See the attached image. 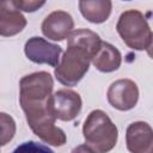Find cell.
Wrapping results in <instances>:
<instances>
[{
    "mask_svg": "<svg viewBox=\"0 0 153 153\" xmlns=\"http://www.w3.org/2000/svg\"><path fill=\"white\" fill-rule=\"evenodd\" d=\"M54 80L48 72H35L19 81V104L32 133L50 146H63L65 131L55 126L56 117L51 110Z\"/></svg>",
    "mask_w": 153,
    "mask_h": 153,
    "instance_id": "obj_1",
    "label": "cell"
},
{
    "mask_svg": "<svg viewBox=\"0 0 153 153\" xmlns=\"http://www.w3.org/2000/svg\"><path fill=\"white\" fill-rule=\"evenodd\" d=\"M67 49L54 75L63 86H75L88 72L91 59L100 47L102 39L98 33L88 29H76L67 37Z\"/></svg>",
    "mask_w": 153,
    "mask_h": 153,
    "instance_id": "obj_2",
    "label": "cell"
},
{
    "mask_svg": "<svg viewBox=\"0 0 153 153\" xmlns=\"http://www.w3.org/2000/svg\"><path fill=\"white\" fill-rule=\"evenodd\" d=\"M85 146L96 153L111 151L118 139V129L111 118L100 109L92 110L82 126Z\"/></svg>",
    "mask_w": 153,
    "mask_h": 153,
    "instance_id": "obj_3",
    "label": "cell"
},
{
    "mask_svg": "<svg viewBox=\"0 0 153 153\" xmlns=\"http://www.w3.org/2000/svg\"><path fill=\"white\" fill-rule=\"evenodd\" d=\"M116 30L124 44L133 50H149L152 47V30L142 12L137 10L121 13Z\"/></svg>",
    "mask_w": 153,
    "mask_h": 153,
    "instance_id": "obj_4",
    "label": "cell"
},
{
    "mask_svg": "<svg viewBox=\"0 0 153 153\" xmlns=\"http://www.w3.org/2000/svg\"><path fill=\"white\" fill-rule=\"evenodd\" d=\"M106 98L112 108L120 111H128L137 104L139 87L130 79H118L109 86Z\"/></svg>",
    "mask_w": 153,
    "mask_h": 153,
    "instance_id": "obj_5",
    "label": "cell"
},
{
    "mask_svg": "<svg viewBox=\"0 0 153 153\" xmlns=\"http://www.w3.org/2000/svg\"><path fill=\"white\" fill-rule=\"evenodd\" d=\"M24 53L26 57L33 63H44L50 67H56L60 62L62 48L57 44L48 42L42 37L33 36L25 42Z\"/></svg>",
    "mask_w": 153,
    "mask_h": 153,
    "instance_id": "obj_6",
    "label": "cell"
},
{
    "mask_svg": "<svg viewBox=\"0 0 153 153\" xmlns=\"http://www.w3.org/2000/svg\"><path fill=\"white\" fill-rule=\"evenodd\" d=\"M82 100L78 92L62 88L51 96V110L56 120L69 122L73 121L81 111Z\"/></svg>",
    "mask_w": 153,
    "mask_h": 153,
    "instance_id": "obj_7",
    "label": "cell"
},
{
    "mask_svg": "<svg viewBox=\"0 0 153 153\" xmlns=\"http://www.w3.org/2000/svg\"><path fill=\"white\" fill-rule=\"evenodd\" d=\"M126 145L129 152L151 153L153 149L152 127L143 121L130 123L126 130Z\"/></svg>",
    "mask_w": 153,
    "mask_h": 153,
    "instance_id": "obj_8",
    "label": "cell"
},
{
    "mask_svg": "<svg viewBox=\"0 0 153 153\" xmlns=\"http://www.w3.org/2000/svg\"><path fill=\"white\" fill-rule=\"evenodd\" d=\"M74 29V20L66 11H54L42 22V33L53 41L66 39Z\"/></svg>",
    "mask_w": 153,
    "mask_h": 153,
    "instance_id": "obj_9",
    "label": "cell"
},
{
    "mask_svg": "<svg viewBox=\"0 0 153 153\" xmlns=\"http://www.w3.org/2000/svg\"><path fill=\"white\" fill-rule=\"evenodd\" d=\"M26 24L27 20L14 0H0V36H14L22 32Z\"/></svg>",
    "mask_w": 153,
    "mask_h": 153,
    "instance_id": "obj_10",
    "label": "cell"
},
{
    "mask_svg": "<svg viewBox=\"0 0 153 153\" xmlns=\"http://www.w3.org/2000/svg\"><path fill=\"white\" fill-rule=\"evenodd\" d=\"M91 63L99 72L111 73L120 68L122 63V55L116 47L102 41L99 49L91 59Z\"/></svg>",
    "mask_w": 153,
    "mask_h": 153,
    "instance_id": "obj_11",
    "label": "cell"
},
{
    "mask_svg": "<svg viewBox=\"0 0 153 153\" xmlns=\"http://www.w3.org/2000/svg\"><path fill=\"white\" fill-rule=\"evenodd\" d=\"M79 11L87 22L102 24L109 19L112 2L111 0H79Z\"/></svg>",
    "mask_w": 153,
    "mask_h": 153,
    "instance_id": "obj_12",
    "label": "cell"
},
{
    "mask_svg": "<svg viewBox=\"0 0 153 153\" xmlns=\"http://www.w3.org/2000/svg\"><path fill=\"white\" fill-rule=\"evenodd\" d=\"M16 130L17 127L13 117L6 112H0V147L12 141Z\"/></svg>",
    "mask_w": 153,
    "mask_h": 153,
    "instance_id": "obj_13",
    "label": "cell"
},
{
    "mask_svg": "<svg viewBox=\"0 0 153 153\" xmlns=\"http://www.w3.org/2000/svg\"><path fill=\"white\" fill-rule=\"evenodd\" d=\"M17 7L23 11V12H27V13H32L36 12L37 10H39L47 0H14Z\"/></svg>",
    "mask_w": 153,
    "mask_h": 153,
    "instance_id": "obj_14",
    "label": "cell"
},
{
    "mask_svg": "<svg viewBox=\"0 0 153 153\" xmlns=\"http://www.w3.org/2000/svg\"><path fill=\"white\" fill-rule=\"evenodd\" d=\"M123 1H131V0H123Z\"/></svg>",
    "mask_w": 153,
    "mask_h": 153,
    "instance_id": "obj_15",
    "label": "cell"
}]
</instances>
